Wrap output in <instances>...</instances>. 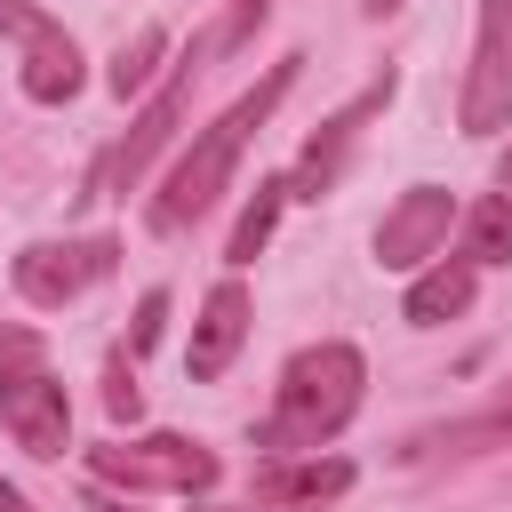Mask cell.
Instances as JSON below:
<instances>
[{"label":"cell","instance_id":"1","mask_svg":"<svg viewBox=\"0 0 512 512\" xmlns=\"http://www.w3.org/2000/svg\"><path fill=\"white\" fill-rule=\"evenodd\" d=\"M296 64H304V56H280V64H272V72L248 88V96H232V104H224V112H216V120H208L192 144H184V160L168 168V184L144 200V224H152L160 240L192 232V224H200V216H208V208L232 192V168H240L248 136H256V128L280 112V96L296 88Z\"/></svg>","mask_w":512,"mask_h":512},{"label":"cell","instance_id":"2","mask_svg":"<svg viewBox=\"0 0 512 512\" xmlns=\"http://www.w3.org/2000/svg\"><path fill=\"white\" fill-rule=\"evenodd\" d=\"M360 392H368V360H360V344L320 336V344L288 352V368H280V384H272V408L256 416V448H264V464L320 456V448L360 416Z\"/></svg>","mask_w":512,"mask_h":512},{"label":"cell","instance_id":"3","mask_svg":"<svg viewBox=\"0 0 512 512\" xmlns=\"http://www.w3.org/2000/svg\"><path fill=\"white\" fill-rule=\"evenodd\" d=\"M216 448L184 440V432H136V440H104L88 448V480L96 488H128V496H208L216 488Z\"/></svg>","mask_w":512,"mask_h":512},{"label":"cell","instance_id":"4","mask_svg":"<svg viewBox=\"0 0 512 512\" xmlns=\"http://www.w3.org/2000/svg\"><path fill=\"white\" fill-rule=\"evenodd\" d=\"M200 48H208V40H192V48H184V56L168 64V80H160V88H152V96L136 104L128 136H120V144H112V152L96 160V176H88V200H96V192H120V200H128V192L144 184V168H152V160L168 152L176 120H184V104H192V64H200Z\"/></svg>","mask_w":512,"mask_h":512},{"label":"cell","instance_id":"5","mask_svg":"<svg viewBox=\"0 0 512 512\" xmlns=\"http://www.w3.org/2000/svg\"><path fill=\"white\" fill-rule=\"evenodd\" d=\"M112 264H120V240H104V232H88V240H32V248H16L8 280H16V296L32 312H64L96 280H112Z\"/></svg>","mask_w":512,"mask_h":512},{"label":"cell","instance_id":"6","mask_svg":"<svg viewBox=\"0 0 512 512\" xmlns=\"http://www.w3.org/2000/svg\"><path fill=\"white\" fill-rule=\"evenodd\" d=\"M456 120H464V136H504L512 128V0H480Z\"/></svg>","mask_w":512,"mask_h":512},{"label":"cell","instance_id":"7","mask_svg":"<svg viewBox=\"0 0 512 512\" xmlns=\"http://www.w3.org/2000/svg\"><path fill=\"white\" fill-rule=\"evenodd\" d=\"M0 424H8V440L24 456H40V464L64 456V440H72V392H64V376L48 360L0 368Z\"/></svg>","mask_w":512,"mask_h":512},{"label":"cell","instance_id":"8","mask_svg":"<svg viewBox=\"0 0 512 512\" xmlns=\"http://www.w3.org/2000/svg\"><path fill=\"white\" fill-rule=\"evenodd\" d=\"M456 200H448V184H408L392 208H384V224H376V264L384 272H424V264H440L448 256V232H456Z\"/></svg>","mask_w":512,"mask_h":512},{"label":"cell","instance_id":"9","mask_svg":"<svg viewBox=\"0 0 512 512\" xmlns=\"http://www.w3.org/2000/svg\"><path fill=\"white\" fill-rule=\"evenodd\" d=\"M392 88H400V80L384 72V80H368V88H360L352 104H336V112L320 120V136H312V144H304V160L288 168V200H320V192H336V176L352 168V152H360L368 120H376V112L392 104Z\"/></svg>","mask_w":512,"mask_h":512},{"label":"cell","instance_id":"10","mask_svg":"<svg viewBox=\"0 0 512 512\" xmlns=\"http://www.w3.org/2000/svg\"><path fill=\"white\" fill-rule=\"evenodd\" d=\"M240 344H248V288H240V272H224V280L200 296V320H192V344H184L192 384H216V376L240 360Z\"/></svg>","mask_w":512,"mask_h":512},{"label":"cell","instance_id":"11","mask_svg":"<svg viewBox=\"0 0 512 512\" xmlns=\"http://www.w3.org/2000/svg\"><path fill=\"white\" fill-rule=\"evenodd\" d=\"M472 296H480V264H472V256H440V264H424V272L408 280L400 320H408V328H448V320L472 312Z\"/></svg>","mask_w":512,"mask_h":512},{"label":"cell","instance_id":"12","mask_svg":"<svg viewBox=\"0 0 512 512\" xmlns=\"http://www.w3.org/2000/svg\"><path fill=\"white\" fill-rule=\"evenodd\" d=\"M512 440V392H496L488 408H472V416H448V424H432V432H408V464H432V456H488V448H504Z\"/></svg>","mask_w":512,"mask_h":512},{"label":"cell","instance_id":"13","mask_svg":"<svg viewBox=\"0 0 512 512\" xmlns=\"http://www.w3.org/2000/svg\"><path fill=\"white\" fill-rule=\"evenodd\" d=\"M352 488V464L344 456H288V464H264L256 472V496L264 504H328Z\"/></svg>","mask_w":512,"mask_h":512},{"label":"cell","instance_id":"14","mask_svg":"<svg viewBox=\"0 0 512 512\" xmlns=\"http://www.w3.org/2000/svg\"><path fill=\"white\" fill-rule=\"evenodd\" d=\"M456 256H472L480 272H488V264H512V200H504V192H480V200L456 216Z\"/></svg>","mask_w":512,"mask_h":512},{"label":"cell","instance_id":"15","mask_svg":"<svg viewBox=\"0 0 512 512\" xmlns=\"http://www.w3.org/2000/svg\"><path fill=\"white\" fill-rule=\"evenodd\" d=\"M168 80V32L160 24H144L136 40H120V56H112V72H104V88L128 104V96H152Z\"/></svg>","mask_w":512,"mask_h":512},{"label":"cell","instance_id":"16","mask_svg":"<svg viewBox=\"0 0 512 512\" xmlns=\"http://www.w3.org/2000/svg\"><path fill=\"white\" fill-rule=\"evenodd\" d=\"M280 208H288V176H256V200L240 208V224H232V240H224V264H232V272L264 256V240H272Z\"/></svg>","mask_w":512,"mask_h":512},{"label":"cell","instance_id":"17","mask_svg":"<svg viewBox=\"0 0 512 512\" xmlns=\"http://www.w3.org/2000/svg\"><path fill=\"white\" fill-rule=\"evenodd\" d=\"M16 80H24L32 104H72V96H80V48L64 40V48H48V56H24Z\"/></svg>","mask_w":512,"mask_h":512},{"label":"cell","instance_id":"18","mask_svg":"<svg viewBox=\"0 0 512 512\" xmlns=\"http://www.w3.org/2000/svg\"><path fill=\"white\" fill-rule=\"evenodd\" d=\"M0 40H16L24 56H48V48H64L72 32H64L48 8H32V0H0Z\"/></svg>","mask_w":512,"mask_h":512},{"label":"cell","instance_id":"19","mask_svg":"<svg viewBox=\"0 0 512 512\" xmlns=\"http://www.w3.org/2000/svg\"><path fill=\"white\" fill-rule=\"evenodd\" d=\"M264 16H272V0H232V8H224V24L208 32V48H216V56H240V48L256 40V24H264Z\"/></svg>","mask_w":512,"mask_h":512},{"label":"cell","instance_id":"20","mask_svg":"<svg viewBox=\"0 0 512 512\" xmlns=\"http://www.w3.org/2000/svg\"><path fill=\"white\" fill-rule=\"evenodd\" d=\"M160 328H168V288H144V296H136V320H128V344H120V352H128V360H144V352L160 344Z\"/></svg>","mask_w":512,"mask_h":512},{"label":"cell","instance_id":"21","mask_svg":"<svg viewBox=\"0 0 512 512\" xmlns=\"http://www.w3.org/2000/svg\"><path fill=\"white\" fill-rule=\"evenodd\" d=\"M104 408H112V424H136V408H144V384H136L128 352H112V368H104Z\"/></svg>","mask_w":512,"mask_h":512},{"label":"cell","instance_id":"22","mask_svg":"<svg viewBox=\"0 0 512 512\" xmlns=\"http://www.w3.org/2000/svg\"><path fill=\"white\" fill-rule=\"evenodd\" d=\"M16 360H48V344H40L32 328H8V320H0V368H16Z\"/></svg>","mask_w":512,"mask_h":512},{"label":"cell","instance_id":"23","mask_svg":"<svg viewBox=\"0 0 512 512\" xmlns=\"http://www.w3.org/2000/svg\"><path fill=\"white\" fill-rule=\"evenodd\" d=\"M88 512H136L128 496H104V488H88ZM200 512H224V504H200Z\"/></svg>","mask_w":512,"mask_h":512},{"label":"cell","instance_id":"24","mask_svg":"<svg viewBox=\"0 0 512 512\" xmlns=\"http://www.w3.org/2000/svg\"><path fill=\"white\" fill-rule=\"evenodd\" d=\"M0 512H32V496H24L16 480H0Z\"/></svg>","mask_w":512,"mask_h":512},{"label":"cell","instance_id":"25","mask_svg":"<svg viewBox=\"0 0 512 512\" xmlns=\"http://www.w3.org/2000/svg\"><path fill=\"white\" fill-rule=\"evenodd\" d=\"M392 8H408V0H360V16H368V24H384Z\"/></svg>","mask_w":512,"mask_h":512},{"label":"cell","instance_id":"26","mask_svg":"<svg viewBox=\"0 0 512 512\" xmlns=\"http://www.w3.org/2000/svg\"><path fill=\"white\" fill-rule=\"evenodd\" d=\"M496 192H504V200H512V144H504V152H496Z\"/></svg>","mask_w":512,"mask_h":512}]
</instances>
